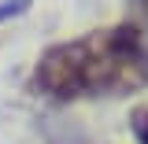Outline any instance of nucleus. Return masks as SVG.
<instances>
[{
  "instance_id": "7ed1b4c3",
  "label": "nucleus",
  "mask_w": 148,
  "mask_h": 144,
  "mask_svg": "<svg viewBox=\"0 0 148 144\" xmlns=\"http://www.w3.org/2000/svg\"><path fill=\"white\" fill-rule=\"evenodd\" d=\"M133 4H137V8H141V11L148 15V0H133Z\"/></svg>"
},
{
  "instance_id": "20e7f679",
  "label": "nucleus",
  "mask_w": 148,
  "mask_h": 144,
  "mask_svg": "<svg viewBox=\"0 0 148 144\" xmlns=\"http://www.w3.org/2000/svg\"><path fill=\"white\" fill-rule=\"evenodd\" d=\"M22 4H26V0H22Z\"/></svg>"
},
{
  "instance_id": "f257e3e1",
  "label": "nucleus",
  "mask_w": 148,
  "mask_h": 144,
  "mask_svg": "<svg viewBox=\"0 0 148 144\" xmlns=\"http://www.w3.org/2000/svg\"><path fill=\"white\" fill-rule=\"evenodd\" d=\"M34 81L52 100L126 96L148 81V52L130 26L92 30L78 41L52 44L37 59Z\"/></svg>"
},
{
  "instance_id": "f03ea898",
  "label": "nucleus",
  "mask_w": 148,
  "mask_h": 144,
  "mask_svg": "<svg viewBox=\"0 0 148 144\" xmlns=\"http://www.w3.org/2000/svg\"><path fill=\"white\" fill-rule=\"evenodd\" d=\"M133 133H137V141L148 144V107L133 111Z\"/></svg>"
}]
</instances>
